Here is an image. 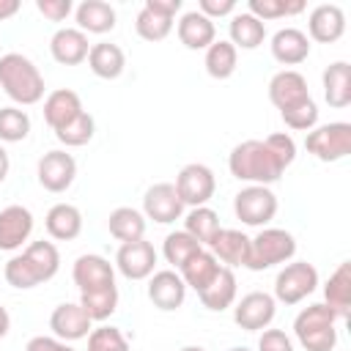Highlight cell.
I'll use <instances>...</instances> for the list:
<instances>
[{
	"label": "cell",
	"mask_w": 351,
	"mask_h": 351,
	"mask_svg": "<svg viewBox=\"0 0 351 351\" xmlns=\"http://www.w3.org/2000/svg\"><path fill=\"white\" fill-rule=\"evenodd\" d=\"M293 159H296L293 137L285 132H274L266 140H244L233 145L228 156V170L239 181L269 186L285 173V167L293 165Z\"/></svg>",
	"instance_id": "1"
},
{
	"label": "cell",
	"mask_w": 351,
	"mask_h": 351,
	"mask_svg": "<svg viewBox=\"0 0 351 351\" xmlns=\"http://www.w3.org/2000/svg\"><path fill=\"white\" fill-rule=\"evenodd\" d=\"M60 269V252L52 241H30L19 255L8 258L3 266V277L11 288L27 291L41 282H49Z\"/></svg>",
	"instance_id": "2"
},
{
	"label": "cell",
	"mask_w": 351,
	"mask_h": 351,
	"mask_svg": "<svg viewBox=\"0 0 351 351\" xmlns=\"http://www.w3.org/2000/svg\"><path fill=\"white\" fill-rule=\"evenodd\" d=\"M0 88L14 104L30 107L44 99V74L27 55L5 52L0 58Z\"/></svg>",
	"instance_id": "3"
},
{
	"label": "cell",
	"mask_w": 351,
	"mask_h": 351,
	"mask_svg": "<svg viewBox=\"0 0 351 351\" xmlns=\"http://www.w3.org/2000/svg\"><path fill=\"white\" fill-rule=\"evenodd\" d=\"M293 335L304 351H335L337 346V318L324 304H307L293 318Z\"/></svg>",
	"instance_id": "4"
},
{
	"label": "cell",
	"mask_w": 351,
	"mask_h": 351,
	"mask_svg": "<svg viewBox=\"0 0 351 351\" xmlns=\"http://www.w3.org/2000/svg\"><path fill=\"white\" fill-rule=\"evenodd\" d=\"M296 255V239L282 230V228H261L255 239H250V252H247V269L263 271L277 263H288Z\"/></svg>",
	"instance_id": "5"
},
{
	"label": "cell",
	"mask_w": 351,
	"mask_h": 351,
	"mask_svg": "<svg viewBox=\"0 0 351 351\" xmlns=\"http://www.w3.org/2000/svg\"><path fill=\"white\" fill-rule=\"evenodd\" d=\"M307 154H313L318 162H340L351 154V123L332 121L324 126H315L304 137Z\"/></svg>",
	"instance_id": "6"
},
{
	"label": "cell",
	"mask_w": 351,
	"mask_h": 351,
	"mask_svg": "<svg viewBox=\"0 0 351 351\" xmlns=\"http://www.w3.org/2000/svg\"><path fill=\"white\" fill-rule=\"evenodd\" d=\"M233 214L250 228H266L277 214V195L269 186L250 184L236 192L233 197Z\"/></svg>",
	"instance_id": "7"
},
{
	"label": "cell",
	"mask_w": 351,
	"mask_h": 351,
	"mask_svg": "<svg viewBox=\"0 0 351 351\" xmlns=\"http://www.w3.org/2000/svg\"><path fill=\"white\" fill-rule=\"evenodd\" d=\"M318 288V269L307 261H293L274 277V302L299 304Z\"/></svg>",
	"instance_id": "8"
},
{
	"label": "cell",
	"mask_w": 351,
	"mask_h": 351,
	"mask_svg": "<svg viewBox=\"0 0 351 351\" xmlns=\"http://www.w3.org/2000/svg\"><path fill=\"white\" fill-rule=\"evenodd\" d=\"M176 192L181 197L184 206H206L211 197H214V189H217V178H214V170L208 165H200V162H192V165H184L176 176Z\"/></svg>",
	"instance_id": "9"
},
{
	"label": "cell",
	"mask_w": 351,
	"mask_h": 351,
	"mask_svg": "<svg viewBox=\"0 0 351 351\" xmlns=\"http://www.w3.org/2000/svg\"><path fill=\"white\" fill-rule=\"evenodd\" d=\"M36 176H38V184L47 189V192H66L74 178H77V162L69 151L63 148H55V151H47L38 165H36Z\"/></svg>",
	"instance_id": "10"
},
{
	"label": "cell",
	"mask_w": 351,
	"mask_h": 351,
	"mask_svg": "<svg viewBox=\"0 0 351 351\" xmlns=\"http://www.w3.org/2000/svg\"><path fill=\"white\" fill-rule=\"evenodd\" d=\"M277 313V302L271 293L266 291H250L244 293L236 307H233V321L244 329V332H261L269 329V324L274 321Z\"/></svg>",
	"instance_id": "11"
},
{
	"label": "cell",
	"mask_w": 351,
	"mask_h": 351,
	"mask_svg": "<svg viewBox=\"0 0 351 351\" xmlns=\"http://www.w3.org/2000/svg\"><path fill=\"white\" fill-rule=\"evenodd\" d=\"M181 214H184V203H181L173 184L159 181V184L145 189V195H143V217L145 219H154L159 225H170L176 219H181Z\"/></svg>",
	"instance_id": "12"
},
{
	"label": "cell",
	"mask_w": 351,
	"mask_h": 351,
	"mask_svg": "<svg viewBox=\"0 0 351 351\" xmlns=\"http://www.w3.org/2000/svg\"><path fill=\"white\" fill-rule=\"evenodd\" d=\"M154 266H156V250L145 239L126 241L115 252V269L126 280H148L154 274Z\"/></svg>",
	"instance_id": "13"
},
{
	"label": "cell",
	"mask_w": 351,
	"mask_h": 351,
	"mask_svg": "<svg viewBox=\"0 0 351 351\" xmlns=\"http://www.w3.org/2000/svg\"><path fill=\"white\" fill-rule=\"evenodd\" d=\"M71 280L74 285L80 288V293H88V291H99V288H107V285H115V266L96 255V252H88V255H80L71 266Z\"/></svg>",
	"instance_id": "14"
},
{
	"label": "cell",
	"mask_w": 351,
	"mask_h": 351,
	"mask_svg": "<svg viewBox=\"0 0 351 351\" xmlns=\"http://www.w3.org/2000/svg\"><path fill=\"white\" fill-rule=\"evenodd\" d=\"M49 329L58 340H66V343H74V340H82L90 335L93 329V321L88 318V313L82 310L80 302H63L52 310L49 315Z\"/></svg>",
	"instance_id": "15"
},
{
	"label": "cell",
	"mask_w": 351,
	"mask_h": 351,
	"mask_svg": "<svg viewBox=\"0 0 351 351\" xmlns=\"http://www.w3.org/2000/svg\"><path fill=\"white\" fill-rule=\"evenodd\" d=\"M33 233V214L30 208L11 203L5 208H0V250L3 252H14L19 250Z\"/></svg>",
	"instance_id": "16"
},
{
	"label": "cell",
	"mask_w": 351,
	"mask_h": 351,
	"mask_svg": "<svg viewBox=\"0 0 351 351\" xmlns=\"http://www.w3.org/2000/svg\"><path fill=\"white\" fill-rule=\"evenodd\" d=\"M148 299L154 302V307L170 313V310H178L186 299V285L181 280V274L176 269H162V271H154L148 277Z\"/></svg>",
	"instance_id": "17"
},
{
	"label": "cell",
	"mask_w": 351,
	"mask_h": 351,
	"mask_svg": "<svg viewBox=\"0 0 351 351\" xmlns=\"http://www.w3.org/2000/svg\"><path fill=\"white\" fill-rule=\"evenodd\" d=\"M269 99L271 104L282 112V110H291L296 104H302L304 99H310V90H307V80L296 71V69H282L277 71L271 80H269Z\"/></svg>",
	"instance_id": "18"
},
{
	"label": "cell",
	"mask_w": 351,
	"mask_h": 351,
	"mask_svg": "<svg viewBox=\"0 0 351 351\" xmlns=\"http://www.w3.org/2000/svg\"><path fill=\"white\" fill-rule=\"evenodd\" d=\"M307 38L318 41V44H335L343 33H346V14L340 5L335 3H321L310 11L307 19Z\"/></svg>",
	"instance_id": "19"
},
{
	"label": "cell",
	"mask_w": 351,
	"mask_h": 351,
	"mask_svg": "<svg viewBox=\"0 0 351 351\" xmlns=\"http://www.w3.org/2000/svg\"><path fill=\"white\" fill-rule=\"evenodd\" d=\"M49 52L60 66H80L82 60H88L90 41L77 27H60L49 38Z\"/></svg>",
	"instance_id": "20"
},
{
	"label": "cell",
	"mask_w": 351,
	"mask_h": 351,
	"mask_svg": "<svg viewBox=\"0 0 351 351\" xmlns=\"http://www.w3.org/2000/svg\"><path fill=\"white\" fill-rule=\"evenodd\" d=\"M271 58L282 66H299L310 55V38L299 27H280L271 36Z\"/></svg>",
	"instance_id": "21"
},
{
	"label": "cell",
	"mask_w": 351,
	"mask_h": 351,
	"mask_svg": "<svg viewBox=\"0 0 351 351\" xmlns=\"http://www.w3.org/2000/svg\"><path fill=\"white\" fill-rule=\"evenodd\" d=\"M324 304L335 313L337 321H348L351 315V263L343 261L337 269L329 274L324 285Z\"/></svg>",
	"instance_id": "22"
},
{
	"label": "cell",
	"mask_w": 351,
	"mask_h": 351,
	"mask_svg": "<svg viewBox=\"0 0 351 351\" xmlns=\"http://www.w3.org/2000/svg\"><path fill=\"white\" fill-rule=\"evenodd\" d=\"M208 252L219 263H225L228 269L244 266L247 263V252H250V236H244L236 228H219L217 236L208 241Z\"/></svg>",
	"instance_id": "23"
},
{
	"label": "cell",
	"mask_w": 351,
	"mask_h": 351,
	"mask_svg": "<svg viewBox=\"0 0 351 351\" xmlns=\"http://www.w3.org/2000/svg\"><path fill=\"white\" fill-rule=\"evenodd\" d=\"M176 33H178V41L186 47V49H208L214 41H217V27L208 16H203L197 8L195 11H186L181 14L178 25H176Z\"/></svg>",
	"instance_id": "24"
},
{
	"label": "cell",
	"mask_w": 351,
	"mask_h": 351,
	"mask_svg": "<svg viewBox=\"0 0 351 351\" xmlns=\"http://www.w3.org/2000/svg\"><path fill=\"white\" fill-rule=\"evenodd\" d=\"M82 112V99L71 88H58L44 99V121L52 132L63 129Z\"/></svg>",
	"instance_id": "25"
},
{
	"label": "cell",
	"mask_w": 351,
	"mask_h": 351,
	"mask_svg": "<svg viewBox=\"0 0 351 351\" xmlns=\"http://www.w3.org/2000/svg\"><path fill=\"white\" fill-rule=\"evenodd\" d=\"M324 99L329 107L343 110L351 104V63L346 60H335L324 69Z\"/></svg>",
	"instance_id": "26"
},
{
	"label": "cell",
	"mask_w": 351,
	"mask_h": 351,
	"mask_svg": "<svg viewBox=\"0 0 351 351\" xmlns=\"http://www.w3.org/2000/svg\"><path fill=\"white\" fill-rule=\"evenodd\" d=\"M74 19H77V30L88 33H110L115 27V8L104 0H82L74 8Z\"/></svg>",
	"instance_id": "27"
},
{
	"label": "cell",
	"mask_w": 351,
	"mask_h": 351,
	"mask_svg": "<svg viewBox=\"0 0 351 351\" xmlns=\"http://www.w3.org/2000/svg\"><path fill=\"white\" fill-rule=\"evenodd\" d=\"M44 228H47L49 239L71 241V239H77L82 233V214L71 203H55L44 217Z\"/></svg>",
	"instance_id": "28"
},
{
	"label": "cell",
	"mask_w": 351,
	"mask_h": 351,
	"mask_svg": "<svg viewBox=\"0 0 351 351\" xmlns=\"http://www.w3.org/2000/svg\"><path fill=\"white\" fill-rule=\"evenodd\" d=\"M88 66L99 80H118L123 74V69H126V55H123V49L118 44L99 41V44H90Z\"/></svg>",
	"instance_id": "29"
},
{
	"label": "cell",
	"mask_w": 351,
	"mask_h": 351,
	"mask_svg": "<svg viewBox=\"0 0 351 351\" xmlns=\"http://www.w3.org/2000/svg\"><path fill=\"white\" fill-rule=\"evenodd\" d=\"M236 274H233V269H228V266H219V271L214 274V280L197 293V299L203 302V307L206 310H214V313H222V310H228L233 302H236Z\"/></svg>",
	"instance_id": "30"
},
{
	"label": "cell",
	"mask_w": 351,
	"mask_h": 351,
	"mask_svg": "<svg viewBox=\"0 0 351 351\" xmlns=\"http://www.w3.org/2000/svg\"><path fill=\"white\" fill-rule=\"evenodd\" d=\"M107 228H110V236L118 239L121 244L145 239V217H143V211H137L132 206H118L115 211H110Z\"/></svg>",
	"instance_id": "31"
},
{
	"label": "cell",
	"mask_w": 351,
	"mask_h": 351,
	"mask_svg": "<svg viewBox=\"0 0 351 351\" xmlns=\"http://www.w3.org/2000/svg\"><path fill=\"white\" fill-rule=\"evenodd\" d=\"M228 33H230V44L236 49H258L266 38V25L261 19H255L252 14L241 11V14L230 16Z\"/></svg>",
	"instance_id": "32"
},
{
	"label": "cell",
	"mask_w": 351,
	"mask_h": 351,
	"mask_svg": "<svg viewBox=\"0 0 351 351\" xmlns=\"http://www.w3.org/2000/svg\"><path fill=\"white\" fill-rule=\"evenodd\" d=\"M219 261L208 252V250H200L197 255H192L181 269H178V274H181V280H184V285L186 288H192L195 293H200L211 280H214V274L219 271Z\"/></svg>",
	"instance_id": "33"
},
{
	"label": "cell",
	"mask_w": 351,
	"mask_h": 351,
	"mask_svg": "<svg viewBox=\"0 0 351 351\" xmlns=\"http://www.w3.org/2000/svg\"><path fill=\"white\" fill-rule=\"evenodd\" d=\"M203 66L208 71V77L214 80H228L233 77L236 66H239V49L230 44V41H214L208 49H206V58H203Z\"/></svg>",
	"instance_id": "34"
},
{
	"label": "cell",
	"mask_w": 351,
	"mask_h": 351,
	"mask_svg": "<svg viewBox=\"0 0 351 351\" xmlns=\"http://www.w3.org/2000/svg\"><path fill=\"white\" fill-rule=\"evenodd\" d=\"M219 228H222V225H219V217H217V211L208 208V206H197V208H192V211L184 217V230H186L197 244H206V247H208V241L217 236Z\"/></svg>",
	"instance_id": "35"
},
{
	"label": "cell",
	"mask_w": 351,
	"mask_h": 351,
	"mask_svg": "<svg viewBox=\"0 0 351 351\" xmlns=\"http://www.w3.org/2000/svg\"><path fill=\"white\" fill-rule=\"evenodd\" d=\"M203 250V244H197L186 230H173L165 236V244H162V255L165 261L178 271L192 255H197Z\"/></svg>",
	"instance_id": "36"
},
{
	"label": "cell",
	"mask_w": 351,
	"mask_h": 351,
	"mask_svg": "<svg viewBox=\"0 0 351 351\" xmlns=\"http://www.w3.org/2000/svg\"><path fill=\"white\" fill-rule=\"evenodd\" d=\"M80 304L90 321H107L118 310V285H107L99 291L80 293Z\"/></svg>",
	"instance_id": "37"
},
{
	"label": "cell",
	"mask_w": 351,
	"mask_h": 351,
	"mask_svg": "<svg viewBox=\"0 0 351 351\" xmlns=\"http://www.w3.org/2000/svg\"><path fill=\"white\" fill-rule=\"evenodd\" d=\"M302 11H304V0H250L247 3V14H252L263 25L271 19L302 14Z\"/></svg>",
	"instance_id": "38"
},
{
	"label": "cell",
	"mask_w": 351,
	"mask_h": 351,
	"mask_svg": "<svg viewBox=\"0 0 351 351\" xmlns=\"http://www.w3.org/2000/svg\"><path fill=\"white\" fill-rule=\"evenodd\" d=\"M30 134V115L22 107H0V143H22Z\"/></svg>",
	"instance_id": "39"
},
{
	"label": "cell",
	"mask_w": 351,
	"mask_h": 351,
	"mask_svg": "<svg viewBox=\"0 0 351 351\" xmlns=\"http://www.w3.org/2000/svg\"><path fill=\"white\" fill-rule=\"evenodd\" d=\"M134 30H137V36L143 38V41H165L167 36H170V30H173V19H167V16H162V14H154V11H148L145 5L137 11V19H134Z\"/></svg>",
	"instance_id": "40"
},
{
	"label": "cell",
	"mask_w": 351,
	"mask_h": 351,
	"mask_svg": "<svg viewBox=\"0 0 351 351\" xmlns=\"http://www.w3.org/2000/svg\"><path fill=\"white\" fill-rule=\"evenodd\" d=\"M93 132H96V121H93V115H90V112H85V110H82L71 123H66L63 129H58V132H55V137H58V143H63L66 148H80V145L90 143Z\"/></svg>",
	"instance_id": "41"
},
{
	"label": "cell",
	"mask_w": 351,
	"mask_h": 351,
	"mask_svg": "<svg viewBox=\"0 0 351 351\" xmlns=\"http://www.w3.org/2000/svg\"><path fill=\"white\" fill-rule=\"evenodd\" d=\"M280 118H282V123H285L288 129H293V132H310V129L318 126V104H315L313 96H310V99H304L302 104H296V107H291V110H282Z\"/></svg>",
	"instance_id": "42"
},
{
	"label": "cell",
	"mask_w": 351,
	"mask_h": 351,
	"mask_svg": "<svg viewBox=\"0 0 351 351\" xmlns=\"http://www.w3.org/2000/svg\"><path fill=\"white\" fill-rule=\"evenodd\" d=\"M88 351H129V340L118 326H96L88 335Z\"/></svg>",
	"instance_id": "43"
},
{
	"label": "cell",
	"mask_w": 351,
	"mask_h": 351,
	"mask_svg": "<svg viewBox=\"0 0 351 351\" xmlns=\"http://www.w3.org/2000/svg\"><path fill=\"white\" fill-rule=\"evenodd\" d=\"M258 351H293V340L282 329H263L258 337Z\"/></svg>",
	"instance_id": "44"
},
{
	"label": "cell",
	"mask_w": 351,
	"mask_h": 351,
	"mask_svg": "<svg viewBox=\"0 0 351 351\" xmlns=\"http://www.w3.org/2000/svg\"><path fill=\"white\" fill-rule=\"evenodd\" d=\"M36 8L44 19L49 22H63L71 11H74V3L71 0H36Z\"/></svg>",
	"instance_id": "45"
},
{
	"label": "cell",
	"mask_w": 351,
	"mask_h": 351,
	"mask_svg": "<svg viewBox=\"0 0 351 351\" xmlns=\"http://www.w3.org/2000/svg\"><path fill=\"white\" fill-rule=\"evenodd\" d=\"M197 11L214 22L217 16L233 14V11H236V0H200V3H197Z\"/></svg>",
	"instance_id": "46"
},
{
	"label": "cell",
	"mask_w": 351,
	"mask_h": 351,
	"mask_svg": "<svg viewBox=\"0 0 351 351\" xmlns=\"http://www.w3.org/2000/svg\"><path fill=\"white\" fill-rule=\"evenodd\" d=\"M25 351H74V348H71L66 340H58L55 335H52V337H47V335H36V337L27 340Z\"/></svg>",
	"instance_id": "47"
},
{
	"label": "cell",
	"mask_w": 351,
	"mask_h": 351,
	"mask_svg": "<svg viewBox=\"0 0 351 351\" xmlns=\"http://www.w3.org/2000/svg\"><path fill=\"white\" fill-rule=\"evenodd\" d=\"M143 5L148 11H154V14L167 16V19H176V14L181 11V0H145Z\"/></svg>",
	"instance_id": "48"
},
{
	"label": "cell",
	"mask_w": 351,
	"mask_h": 351,
	"mask_svg": "<svg viewBox=\"0 0 351 351\" xmlns=\"http://www.w3.org/2000/svg\"><path fill=\"white\" fill-rule=\"evenodd\" d=\"M19 11V0H0V22L11 19Z\"/></svg>",
	"instance_id": "49"
},
{
	"label": "cell",
	"mask_w": 351,
	"mask_h": 351,
	"mask_svg": "<svg viewBox=\"0 0 351 351\" xmlns=\"http://www.w3.org/2000/svg\"><path fill=\"white\" fill-rule=\"evenodd\" d=\"M8 170H11V159H8V151H5L3 143H0V184L8 178Z\"/></svg>",
	"instance_id": "50"
},
{
	"label": "cell",
	"mask_w": 351,
	"mask_h": 351,
	"mask_svg": "<svg viewBox=\"0 0 351 351\" xmlns=\"http://www.w3.org/2000/svg\"><path fill=\"white\" fill-rule=\"evenodd\" d=\"M8 329H11V315H8V310L0 304V340L8 335Z\"/></svg>",
	"instance_id": "51"
},
{
	"label": "cell",
	"mask_w": 351,
	"mask_h": 351,
	"mask_svg": "<svg viewBox=\"0 0 351 351\" xmlns=\"http://www.w3.org/2000/svg\"><path fill=\"white\" fill-rule=\"evenodd\" d=\"M178 351H206L203 346H184V348H178Z\"/></svg>",
	"instance_id": "52"
},
{
	"label": "cell",
	"mask_w": 351,
	"mask_h": 351,
	"mask_svg": "<svg viewBox=\"0 0 351 351\" xmlns=\"http://www.w3.org/2000/svg\"><path fill=\"white\" fill-rule=\"evenodd\" d=\"M228 351H250L247 346H233V348H228Z\"/></svg>",
	"instance_id": "53"
}]
</instances>
